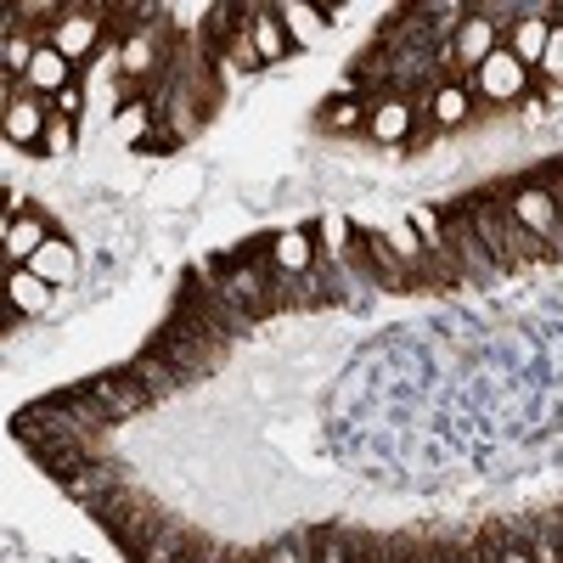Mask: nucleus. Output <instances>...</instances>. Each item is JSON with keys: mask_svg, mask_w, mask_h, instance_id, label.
I'll use <instances>...</instances> for the list:
<instances>
[{"mask_svg": "<svg viewBox=\"0 0 563 563\" xmlns=\"http://www.w3.org/2000/svg\"><path fill=\"white\" fill-rule=\"evenodd\" d=\"M316 249H321V260H350L355 254V220L350 214H321L316 220Z\"/></svg>", "mask_w": 563, "mask_h": 563, "instance_id": "nucleus-23", "label": "nucleus"}, {"mask_svg": "<svg viewBox=\"0 0 563 563\" xmlns=\"http://www.w3.org/2000/svg\"><path fill=\"white\" fill-rule=\"evenodd\" d=\"M552 23H563V7H558V12H552Z\"/></svg>", "mask_w": 563, "mask_h": 563, "instance_id": "nucleus-33", "label": "nucleus"}, {"mask_svg": "<svg viewBox=\"0 0 563 563\" xmlns=\"http://www.w3.org/2000/svg\"><path fill=\"white\" fill-rule=\"evenodd\" d=\"M0 130H7V147H29L40 153L45 147V130H52V102L23 90V97L0 102Z\"/></svg>", "mask_w": 563, "mask_h": 563, "instance_id": "nucleus-8", "label": "nucleus"}, {"mask_svg": "<svg viewBox=\"0 0 563 563\" xmlns=\"http://www.w3.org/2000/svg\"><path fill=\"white\" fill-rule=\"evenodd\" d=\"M63 490H68L79 507L102 512L108 501H119V496H124V474H119L113 462H90V467H79L74 479H63Z\"/></svg>", "mask_w": 563, "mask_h": 563, "instance_id": "nucleus-13", "label": "nucleus"}, {"mask_svg": "<svg viewBox=\"0 0 563 563\" xmlns=\"http://www.w3.org/2000/svg\"><path fill=\"white\" fill-rule=\"evenodd\" d=\"M102 18H108V7H63V18L45 29V45H57V52L79 68L102 45V29H108Z\"/></svg>", "mask_w": 563, "mask_h": 563, "instance_id": "nucleus-6", "label": "nucleus"}, {"mask_svg": "<svg viewBox=\"0 0 563 563\" xmlns=\"http://www.w3.org/2000/svg\"><path fill=\"white\" fill-rule=\"evenodd\" d=\"M507 45V34H501V23H490L485 12H462V23H456V34H451V68H462L467 79H474L496 52Z\"/></svg>", "mask_w": 563, "mask_h": 563, "instance_id": "nucleus-7", "label": "nucleus"}, {"mask_svg": "<svg viewBox=\"0 0 563 563\" xmlns=\"http://www.w3.org/2000/svg\"><path fill=\"white\" fill-rule=\"evenodd\" d=\"M175 310H186L192 321H203V327H214V333H225V339H249L254 333V316H243L238 305H231L214 282L203 276V271H186L180 276V288H175Z\"/></svg>", "mask_w": 563, "mask_h": 563, "instance_id": "nucleus-3", "label": "nucleus"}, {"mask_svg": "<svg viewBox=\"0 0 563 563\" xmlns=\"http://www.w3.org/2000/svg\"><path fill=\"white\" fill-rule=\"evenodd\" d=\"M496 192H501L507 214L519 220V225L530 231V238H541L552 254L563 249V203H558L552 192H541V186H530V180H519V186H507V180H501Z\"/></svg>", "mask_w": 563, "mask_h": 563, "instance_id": "nucleus-4", "label": "nucleus"}, {"mask_svg": "<svg viewBox=\"0 0 563 563\" xmlns=\"http://www.w3.org/2000/svg\"><path fill=\"white\" fill-rule=\"evenodd\" d=\"M558 164H563V158H558Z\"/></svg>", "mask_w": 563, "mask_h": 563, "instance_id": "nucleus-34", "label": "nucleus"}, {"mask_svg": "<svg viewBox=\"0 0 563 563\" xmlns=\"http://www.w3.org/2000/svg\"><path fill=\"white\" fill-rule=\"evenodd\" d=\"M422 124L417 102L395 97V90H378V97L366 102V135L384 141V147H400V141H411V130Z\"/></svg>", "mask_w": 563, "mask_h": 563, "instance_id": "nucleus-9", "label": "nucleus"}, {"mask_svg": "<svg viewBox=\"0 0 563 563\" xmlns=\"http://www.w3.org/2000/svg\"><path fill=\"white\" fill-rule=\"evenodd\" d=\"M40 153H45V158H68V153H74V124L52 113V130H45V147H40Z\"/></svg>", "mask_w": 563, "mask_h": 563, "instance_id": "nucleus-29", "label": "nucleus"}, {"mask_svg": "<svg viewBox=\"0 0 563 563\" xmlns=\"http://www.w3.org/2000/svg\"><path fill=\"white\" fill-rule=\"evenodd\" d=\"M124 366L135 372V378H141V389H147L153 400H169V395H180V389H186V378H180V372H175V366H169L164 355H153V350L130 355Z\"/></svg>", "mask_w": 563, "mask_h": 563, "instance_id": "nucleus-20", "label": "nucleus"}, {"mask_svg": "<svg viewBox=\"0 0 563 563\" xmlns=\"http://www.w3.org/2000/svg\"><path fill=\"white\" fill-rule=\"evenodd\" d=\"M310 563H355V558H350V547H321Z\"/></svg>", "mask_w": 563, "mask_h": 563, "instance_id": "nucleus-31", "label": "nucleus"}, {"mask_svg": "<svg viewBox=\"0 0 563 563\" xmlns=\"http://www.w3.org/2000/svg\"><path fill=\"white\" fill-rule=\"evenodd\" d=\"M52 113H57V119H68V124H79V113H85V85H79V79L52 97Z\"/></svg>", "mask_w": 563, "mask_h": 563, "instance_id": "nucleus-30", "label": "nucleus"}, {"mask_svg": "<svg viewBox=\"0 0 563 563\" xmlns=\"http://www.w3.org/2000/svg\"><path fill=\"white\" fill-rule=\"evenodd\" d=\"M265 254H271V271H282V276H316V265H321L316 231H276Z\"/></svg>", "mask_w": 563, "mask_h": 563, "instance_id": "nucleus-14", "label": "nucleus"}, {"mask_svg": "<svg viewBox=\"0 0 563 563\" xmlns=\"http://www.w3.org/2000/svg\"><path fill=\"white\" fill-rule=\"evenodd\" d=\"M321 130H339V135L366 130V102H361V97H327V108H321Z\"/></svg>", "mask_w": 563, "mask_h": 563, "instance_id": "nucleus-27", "label": "nucleus"}, {"mask_svg": "<svg viewBox=\"0 0 563 563\" xmlns=\"http://www.w3.org/2000/svg\"><path fill=\"white\" fill-rule=\"evenodd\" d=\"M406 225L417 231V243L429 249V254L451 249V238H445V209H429V203H411V209H406Z\"/></svg>", "mask_w": 563, "mask_h": 563, "instance_id": "nucleus-26", "label": "nucleus"}, {"mask_svg": "<svg viewBox=\"0 0 563 563\" xmlns=\"http://www.w3.org/2000/svg\"><path fill=\"white\" fill-rule=\"evenodd\" d=\"M79 79V68L57 52V45H45L40 40V52H34V63H29V74H23V85L34 90V97H45V102H52L57 97V90H68Z\"/></svg>", "mask_w": 563, "mask_h": 563, "instance_id": "nucleus-16", "label": "nucleus"}, {"mask_svg": "<svg viewBox=\"0 0 563 563\" xmlns=\"http://www.w3.org/2000/svg\"><path fill=\"white\" fill-rule=\"evenodd\" d=\"M29 271H34V276H45V282L57 288V282H74V271H79V254H74L63 238H52V243H45V249L29 260Z\"/></svg>", "mask_w": 563, "mask_h": 563, "instance_id": "nucleus-24", "label": "nucleus"}, {"mask_svg": "<svg viewBox=\"0 0 563 563\" xmlns=\"http://www.w3.org/2000/svg\"><path fill=\"white\" fill-rule=\"evenodd\" d=\"M249 29H254V52H260V63H282V57L294 52V34H288V23H282L276 7H254Z\"/></svg>", "mask_w": 563, "mask_h": 563, "instance_id": "nucleus-19", "label": "nucleus"}, {"mask_svg": "<svg viewBox=\"0 0 563 563\" xmlns=\"http://www.w3.org/2000/svg\"><path fill=\"white\" fill-rule=\"evenodd\" d=\"M552 12L558 7H536V12H519V23L507 29V52L519 57L530 74L541 68V52H547V34H552Z\"/></svg>", "mask_w": 563, "mask_h": 563, "instance_id": "nucleus-15", "label": "nucleus"}, {"mask_svg": "<svg viewBox=\"0 0 563 563\" xmlns=\"http://www.w3.org/2000/svg\"><path fill=\"white\" fill-rule=\"evenodd\" d=\"M124 496H130V490H124ZM97 519H102V530L113 536V547H119L130 563H141V558H147V547L164 536V519H158V512H147L135 496H130V501H108Z\"/></svg>", "mask_w": 563, "mask_h": 563, "instance_id": "nucleus-5", "label": "nucleus"}, {"mask_svg": "<svg viewBox=\"0 0 563 563\" xmlns=\"http://www.w3.org/2000/svg\"><path fill=\"white\" fill-rule=\"evenodd\" d=\"M147 350H153V355H164L186 384H203V378H214V372L225 366L231 339H225V333H214V327H203V321H192L186 310H169V321L147 339Z\"/></svg>", "mask_w": 563, "mask_h": 563, "instance_id": "nucleus-2", "label": "nucleus"}, {"mask_svg": "<svg viewBox=\"0 0 563 563\" xmlns=\"http://www.w3.org/2000/svg\"><path fill=\"white\" fill-rule=\"evenodd\" d=\"M113 135L130 141V147H147V141L158 135V108H153V102H124V108H113Z\"/></svg>", "mask_w": 563, "mask_h": 563, "instance_id": "nucleus-22", "label": "nucleus"}, {"mask_svg": "<svg viewBox=\"0 0 563 563\" xmlns=\"http://www.w3.org/2000/svg\"><path fill=\"white\" fill-rule=\"evenodd\" d=\"M417 113L429 119V130H456L474 119V90H467V79H440L429 97L417 102Z\"/></svg>", "mask_w": 563, "mask_h": 563, "instance_id": "nucleus-12", "label": "nucleus"}, {"mask_svg": "<svg viewBox=\"0 0 563 563\" xmlns=\"http://www.w3.org/2000/svg\"><path fill=\"white\" fill-rule=\"evenodd\" d=\"M45 400H52V406H63V411L79 422V429H90V434H108V429H119V422H113V411H108L97 395H90L85 384H74V389H57V395H45Z\"/></svg>", "mask_w": 563, "mask_h": 563, "instance_id": "nucleus-18", "label": "nucleus"}, {"mask_svg": "<svg viewBox=\"0 0 563 563\" xmlns=\"http://www.w3.org/2000/svg\"><path fill=\"white\" fill-rule=\"evenodd\" d=\"M85 389L97 395L108 411H113V422H130V417H141L153 406V395L141 389V378L130 366H113V372H97V378H85Z\"/></svg>", "mask_w": 563, "mask_h": 563, "instance_id": "nucleus-10", "label": "nucleus"}, {"mask_svg": "<svg viewBox=\"0 0 563 563\" xmlns=\"http://www.w3.org/2000/svg\"><path fill=\"white\" fill-rule=\"evenodd\" d=\"M282 12V23H288V34H294V45H316L321 40V29H327V7H305V0H288V7H276Z\"/></svg>", "mask_w": 563, "mask_h": 563, "instance_id": "nucleus-25", "label": "nucleus"}, {"mask_svg": "<svg viewBox=\"0 0 563 563\" xmlns=\"http://www.w3.org/2000/svg\"><path fill=\"white\" fill-rule=\"evenodd\" d=\"M462 214H467V225L479 231V243H485V254L496 260V271H507V265H536V260H552V249L541 243V238H530V231L507 214V203H501V192L496 186H485V192H467L462 203H456Z\"/></svg>", "mask_w": 563, "mask_h": 563, "instance_id": "nucleus-1", "label": "nucleus"}, {"mask_svg": "<svg viewBox=\"0 0 563 563\" xmlns=\"http://www.w3.org/2000/svg\"><path fill=\"white\" fill-rule=\"evenodd\" d=\"M536 74H547V85H563V23H552L547 52H541V68H536Z\"/></svg>", "mask_w": 563, "mask_h": 563, "instance_id": "nucleus-28", "label": "nucleus"}, {"mask_svg": "<svg viewBox=\"0 0 563 563\" xmlns=\"http://www.w3.org/2000/svg\"><path fill=\"white\" fill-rule=\"evenodd\" d=\"M467 90H474V97H485V102H519L525 90H530V68L501 45V52H496L474 79H467Z\"/></svg>", "mask_w": 563, "mask_h": 563, "instance_id": "nucleus-11", "label": "nucleus"}, {"mask_svg": "<svg viewBox=\"0 0 563 563\" xmlns=\"http://www.w3.org/2000/svg\"><path fill=\"white\" fill-rule=\"evenodd\" d=\"M45 243H52V225H45L40 209H29L23 220H7V271H23Z\"/></svg>", "mask_w": 563, "mask_h": 563, "instance_id": "nucleus-17", "label": "nucleus"}, {"mask_svg": "<svg viewBox=\"0 0 563 563\" xmlns=\"http://www.w3.org/2000/svg\"><path fill=\"white\" fill-rule=\"evenodd\" d=\"M7 305L18 316H45V305H52V282L34 276L29 265L23 271H7Z\"/></svg>", "mask_w": 563, "mask_h": 563, "instance_id": "nucleus-21", "label": "nucleus"}, {"mask_svg": "<svg viewBox=\"0 0 563 563\" xmlns=\"http://www.w3.org/2000/svg\"><path fill=\"white\" fill-rule=\"evenodd\" d=\"M490 563H536V558H530V552H525V547H507V552H496V558H490Z\"/></svg>", "mask_w": 563, "mask_h": 563, "instance_id": "nucleus-32", "label": "nucleus"}]
</instances>
